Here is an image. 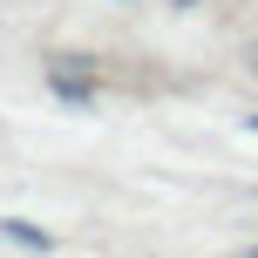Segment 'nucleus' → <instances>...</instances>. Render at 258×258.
<instances>
[{
	"instance_id": "nucleus-1",
	"label": "nucleus",
	"mask_w": 258,
	"mask_h": 258,
	"mask_svg": "<svg viewBox=\"0 0 258 258\" xmlns=\"http://www.w3.org/2000/svg\"><path fill=\"white\" fill-rule=\"evenodd\" d=\"M7 238H14V245H41V251H48V231H34V224H21V218H7Z\"/></svg>"
},
{
	"instance_id": "nucleus-2",
	"label": "nucleus",
	"mask_w": 258,
	"mask_h": 258,
	"mask_svg": "<svg viewBox=\"0 0 258 258\" xmlns=\"http://www.w3.org/2000/svg\"><path fill=\"white\" fill-rule=\"evenodd\" d=\"M251 129H258V116H251Z\"/></svg>"
}]
</instances>
